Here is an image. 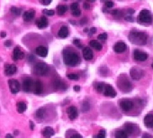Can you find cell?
<instances>
[{
  "mask_svg": "<svg viewBox=\"0 0 153 138\" xmlns=\"http://www.w3.org/2000/svg\"><path fill=\"white\" fill-rule=\"evenodd\" d=\"M32 87H33V81L31 79L27 78L23 80V90L25 91V92H29L31 89H32Z\"/></svg>",
  "mask_w": 153,
  "mask_h": 138,
  "instance_id": "9a60e30c",
  "label": "cell"
},
{
  "mask_svg": "<svg viewBox=\"0 0 153 138\" xmlns=\"http://www.w3.org/2000/svg\"><path fill=\"white\" fill-rule=\"evenodd\" d=\"M124 127V132L126 133L127 134H132L134 133V129H135V126L132 123H126L125 125L123 126Z\"/></svg>",
  "mask_w": 153,
  "mask_h": 138,
  "instance_id": "7402d4cb",
  "label": "cell"
},
{
  "mask_svg": "<svg viewBox=\"0 0 153 138\" xmlns=\"http://www.w3.org/2000/svg\"><path fill=\"white\" fill-rule=\"evenodd\" d=\"M71 15H72L73 16H79L81 15V10H80V9H77V10H75V11H72Z\"/></svg>",
  "mask_w": 153,
  "mask_h": 138,
  "instance_id": "f35d334b",
  "label": "cell"
},
{
  "mask_svg": "<svg viewBox=\"0 0 153 138\" xmlns=\"http://www.w3.org/2000/svg\"><path fill=\"white\" fill-rule=\"evenodd\" d=\"M13 57H14V60H15V61L22 60L24 57V53L20 49V47H16L15 48V50H14V52H13Z\"/></svg>",
  "mask_w": 153,
  "mask_h": 138,
  "instance_id": "4fadbf2b",
  "label": "cell"
},
{
  "mask_svg": "<svg viewBox=\"0 0 153 138\" xmlns=\"http://www.w3.org/2000/svg\"><path fill=\"white\" fill-rule=\"evenodd\" d=\"M16 109H17V112L20 113V114H23L26 111V109H27V106L25 103L23 102H18L16 104Z\"/></svg>",
  "mask_w": 153,
  "mask_h": 138,
  "instance_id": "d4e9b609",
  "label": "cell"
},
{
  "mask_svg": "<svg viewBox=\"0 0 153 138\" xmlns=\"http://www.w3.org/2000/svg\"><path fill=\"white\" fill-rule=\"evenodd\" d=\"M114 6V3L113 2H111V1H107L105 3V7L106 9H110V8H112Z\"/></svg>",
  "mask_w": 153,
  "mask_h": 138,
  "instance_id": "8d00e7d4",
  "label": "cell"
},
{
  "mask_svg": "<svg viewBox=\"0 0 153 138\" xmlns=\"http://www.w3.org/2000/svg\"><path fill=\"white\" fill-rule=\"evenodd\" d=\"M36 25L39 27L40 29L45 28V27L48 26V20L45 16H41L40 17L37 21H36Z\"/></svg>",
  "mask_w": 153,
  "mask_h": 138,
  "instance_id": "e0dca14e",
  "label": "cell"
},
{
  "mask_svg": "<svg viewBox=\"0 0 153 138\" xmlns=\"http://www.w3.org/2000/svg\"><path fill=\"white\" fill-rule=\"evenodd\" d=\"M11 13L14 14L15 16H20L21 13H22V10L18 7H16V6H12L11 7Z\"/></svg>",
  "mask_w": 153,
  "mask_h": 138,
  "instance_id": "4dcf8cb0",
  "label": "cell"
},
{
  "mask_svg": "<svg viewBox=\"0 0 153 138\" xmlns=\"http://www.w3.org/2000/svg\"><path fill=\"white\" fill-rule=\"evenodd\" d=\"M43 13L46 14L47 16H52L54 14H55V11L54 10H47V9H44L43 10Z\"/></svg>",
  "mask_w": 153,
  "mask_h": 138,
  "instance_id": "e575fe53",
  "label": "cell"
},
{
  "mask_svg": "<svg viewBox=\"0 0 153 138\" xmlns=\"http://www.w3.org/2000/svg\"><path fill=\"white\" fill-rule=\"evenodd\" d=\"M105 136H106L105 131V130H100L99 133L95 136V138H105Z\"/></svg>",
  "mask_w": 153,
  "mask_h": 138,
  "instance_id": "d6a6232c",
  "label": "cell"
},
{
  "mask_svg": "<svg viewBox=\"0 0 153 138\" xmlns=\"http://www.w3.org/2000/svg\"><path fill=\"white\" fill-rule=\"evenodd\" d=\"M15 134H18V131H15Z\"/></svg>",
  "mask_w": 153,
  "mask_h": 138,
  "instance_id": "6f0895ef",
  "label": "cell"
},
{
  "mask_svg": "<svg viewBox=\"0 0 153 138\" xmlns=\"http://www.w3.org/2000/svg\"><path fill=\"white\" fill-rule=\"evenodd\" d=\"M106 39H107V34H105V33H103L98 35V40H100V41H105Z\"/></svg>",
  "mask_w": 153,
  "mask_h": 138,
  "instance_id": "74e56055",
  "label": "cell"
},
{
  "mask_svg": "<svg viewBox=\"0 0 153 138\" xmlns=\"http://www.w3.org/2000/svg\"><path fill=\"white\" fill-rule=\"evenodd\" d=\"M12 44H13V42L11 40H7V41H6V42H5V46L6 47H10L12 45Z\"/></svg>",
  "mask_w": 153,
  "mask_h": 138,
  "instance_id": "60d3db41",
  "label": "cell"
},
{
  "mask_svg": "<svg viewBox=\"0 0 153 138\" xmlns=\"http://www.w3.org/2000/svg\"><path fill=\"white\" fill-rule=\"evenodd\" d=\"M51 3V0H49V1H43V0H41V4H43V5H44V6H48V5H50Z\"/></svg>",
  "mask_w": 153,
  "mask_h": 138,
  "instance_id": "ee69618b",
  "label": "cell"
},
{
  "mask_svg": "<svg viewBox=\"0 0 153 138\" xmlns=\"http://www.w3.org/2000/svg\"><path fill=\"white\" fill-rule=\"evenodd\" d=\"M68 78L71 80H78V76L77 74H68Z\"/></svg>",
  "mask_w": 153,
  "mask_h": 138,
  "instance_id": "d590c367",
  "label": "cell"
},
{
  "mask_svg": "<svg viewBox=\"0 0 153 138\" xmlns=\"http://www.w3.org/2000/svg\"><path fill=\"white\" fill-rule=\"evenodd\" d=\"M34 89H33V91H34V94L35 95H41V93L43 92V84L41 83V81H36L35 83H34Z\"/></svg>",
  "mask_w": 153,
  "mask_h": 138,
  "instance_id": "ffe728a7",
  "label": "cell"
},
{
  "mask_svg": "<svg viewBox=\"0 0 153 138\" xmlns=\"http://www.w3.org/2000/svg\"><path fill=\"white\" fill-rule=\"evenodd\" d=\"M89 32V29L88 28H85L84 29V33H88Z\"/></svg>",
  "mask_w": 153,
  "mask_h": 138,
  "instance_id": "11a10c76",
  "label": "cell"
},
{
  "mask_svg": "<svg viewBox=\"0 0 153 138\" xmlns=\"http://www.w3.org/2000/svg\"><path fill=\"white\" fill-rule=\"evenodd\" d=\"M90 46L91 47H93L95 50H96V51H101L102 50V44H99L98 42H97V41H95V40H92V41H90Z\"/></svg>",
  "mask_w": 153,
  "mask_h": 138,
  "instance_id": "484cf974",
  "label": "cell"
},
{
  "mask_svg": "<svg viewBox=\"0 0 153 138\" xmlns=\"http://www.w3.org/2000/svg\"><path fill=\"white\" fill-rule=\"evenodd\" d=\"M74 44H75V45L78 46V48H82V44H80V42H79L78 40H75V41H74Z\"/></svg>",
  "mask_w": 153,
  "mask_h": 138,
  "instance_id": "b9f144b4",
  "label": "cell"
},
{
  "mask_svg": "<svg viewBox=\"0 0 153 138\" xmlns=\"http://www.w3.org/2000/svg\"><path fill=\"white\" fill-rule=\"evenodd\" d=\"M60 89H67V85H66L65 83H63V82H61L60 86Z\"/></svg>",
  "mask_w": 153,
  "mask_h": 138,
  "instance_id": "7dc6e473",
  "label": "cell"
},
{
  "mask_svg": "<svg viewBox=\"0 0 153 138\" xmlns=\"http://www.w3.org/2000/svg\"><path fill=\"white\" fill-rule=\"evenodd\" d=\"M83 6H84L85 9H90V6H89V4L88 2H85L84 5H83Z\"/></svg>",
  "mask_w": 153,
  "mask_h": 138,
  "instance_id": "bcb514c9",
  "label": "cell"
},
{
  "mask_svg": "<svg viewBox=\"0 0 153 138\" xmlns=\"http://www.w3.org/2000/svg\"><path fill=\"white\" fill-rule=\"evenodd\" d=\"M30 127H31L32 130H33V127H34V126H33V121H30Z\"/></svg>",
  "mask_w": 153,
  "mask_h": 138,
  "instance_id": "816d5d0a",
  "label": "cell"
},
{
  "mask_svg": "<svg viewBox=\"0 0 153 138\" xmlns=\"http://www.w3.org/2000/svg\"><path fill=\"white\" fill-rule=\"evenodd\" d=\"M133 59L137 61H144L148 59V54L140 50H135L133 51Z\"/></svg>",
  "mask_w": 153,
  "mask_h": 138,
  "instance_id": "ba28073f",
  "label": "cell"
},
{
  "mask_svg": "<svg viewBox=\"0 0 153 138\" xmlns=\"http://www.w3.org/2000/svg\"><path fill=\"white\" fill-rule=\"evenodd\" d=\"M45 108L43 107H41L39 108L37 111H36V117L39 118V119H43L45 116Z\"/></svg>",
  "mask_w": 153,
  "mask_h": 138,
  "instance_id": "4316f807",
  "label": "cell"
},
{
  "mask_svg": "<svg viewBox=\"0 0 153 138\" xmlns=\"http://www.w3.org/2000/svg\"><path fill=\"white\" fill-rule=\"evenodd\" d=\"M63 61L68 66H76L80 62V58L77 53L65 50L63 51Z\"/></svg>",
  "mask_w": 153,
  "mask_h": 138,
  "instance_id": "7a4b0ae2",
  "label": "cell"
},
{
  "mask_svg": "<svg viewBox=\"0 0 153 138\" xmlns=\"http://www.w3.org/2000/svg\"><path fill=\"white\" fill-rule=\"evenodd\" d=\"M111 14H112V15H113L115 18H121V17L123 16L122 12L120 11V10H114V11L111 12Z\"/></svg>",
  "mask_w": 153,
  "mask_h": 138,
  "instance_id": "1f68e13d",
  "label": "cell"
},
{
  "mask_svg": "<svg viewBox=\"0 0 153 138\" xmlns=\"http://www.w3.org/2000/svg\"><path fill=\"white\" fill-rule=\"evenodd\" d=\"M17 71V68L14 64H6L5 65V74L6 76H12Z\"/></svg>",
  "mask_w": 153,
  "mask_h": 138,
  "instance_id": "8fae6325",
  "label": "cell"
},
{
  "mask_svg": "<svg viewBox=\"0 0 153 138\" xmlns=\"http://www.w3.org/2000/svg\"><path fill=\"white\" fill-rule=\"evenodd\" d=\"M151 67H152V69H153V62H152V64H151Z\"/></svg>",
  "mask_w": 153,
  "mask_h": 138,
  "instance_id": "680465c9",
  "label": "cell"
},
{
  "mask_svg": "<svg viewBox=\"0 0 153 138\" xmlns=\"http://www.w3.org/2000/svg\"><path fill=\"white\" fill-rule=\"evenodd\" d=\"M50 68L49 66L43 61L37 62L34 66H33V72L39 76H45L47 75V73L49 72Z\"/></svg>",
  "mask_w": 153,
  "mask_h": 138,
  "instance_id": "3957f363",
  "label": "cell"
},
{
  "mask_svg": "<svg viewBox=\"0 0 153 138\" xmlns=\"http://www.w3.org/2000/svg\"><path fill=\"white\" fill-rule=\"evenodd\" d=\"M54 130L51 128V127H46L44 129H43V136L44 137H46V138H50V137H51L52 135H54Z\"/></svg>",
  "mask_w": 153,
  "mask_h": 138,
  "instance_id": "603a6c76",
  "label": "cell"
},
{
  "mask_svg": "<svg viewBox=\"0 0 153 138\" xmlns=\"http://www.w3.org/2000/svg\"><path fill=\"white\" fill-rule=\"evenodd\" d=\"M6 138H14V136H13L12 134H7L6 135Z\"/></svg>",
  "mask_w": 153,
  "mask_h": 138,
  "instance_id": "db71d44e",
  "label": "cell"
},
{
  "mask_svg": "<svg viewBox=\"0 0 153 138\" xmlns=\"http://www.w3.org/2000/svg\"><path fill=\"white\" fill-rule=\"evenodd\" d=\"M144 125L148 128H152L153 127V115L152 114H148L144 117Z\"/></svg>",
  "mask_w": 153,
  "mask_h": 138,
  "instance_id": "ac0fdd59",
  "label": "cell"
},
{
  "mask_svg": "<svg viewBox=\"0 0 153 138\" xmlns=\"http://www.w3.org/2000/svg\"><path fill=\"white\" fill-rule=\"evenodd\" d=\"M83 57L85 58V60L87 61H90L93 58V51L90 48L88 47H85L83 49Z\"/></svg>",
  "mask_w": 153,
  "mask_h": 138,
  "instance_id": "44dd1931",
  "label": "cell"
},
{
  "mask_svg": "<svg viewBox=\"0 0 153 138\" xmlns=\"http://www.w3.org/2000/svg\"><path fill=\"white\" fill-rule=\"evenodd\" d=\"M103 93L105 96L109 97V98H115V97H116V91L114 89V88L112 86L108 85V84L105 85V89H104Z\"/></svg>",
  "mask_w": 153,
  "mask_h": 138,
  "instance_id": "30bf717a",
  "label": "cell"
},
{
  "mask_svg": "<svg viewBox=\"0 0 153 138\" xmlns=\"http://www.w3.org/2000/svg\"><path fill=\"white\" fill-rule=\"evenodd\" d=\"M74 89H75V91H79L80 90V87L79 86H75Z\"/></svg>",
  "mask_w": 153,
  "mask_h": 138,
  "instance_id": "f5cc1de1",
  "label": "cell"
},
{
  "mask_svg": "<svg viewBox=\"0 0 153 138\" xmlns=\"http://www.w3.org/2000/svg\"><path fill=\"white\" fill-rule=\"evenodd\" d=\"M115 138H128V134L123 130H118L115 133Z\"/></svg>",
  "mask_w": 153,
  "mask_h": 138,
  "instance_id": "f1b7e54d",
  "label": "cell"
},
{
  "mask_svg": "<svg viewBox=\"0 0 153 138\" xmlns=\"http://www.w3.org/2000/svg\"><path fill=\"white\" fill-rule=\"evenodd\" d=\"M69 22H70L72 24H76V23H75V21H69Z\"/></svg>",
  "mask_w": 153,
  "mask_h": 138,
  "instance_id": "9f6ffc18",
  "label": "cell"
},
{
  "mask_svg": "<svg viewBox=\"0 0 153 138\" xmlns=\"http://www.w3.org/2000/svg\"><path fill=\"white\" fill-rule=\"evenodd\" d=\"M130 74H131V77L132 79L134 80H140L143 75H144V72L142 70H141V69L139 68H132L131 72H130Z\"/></svg>",
  "mask_w": 153,
  "mask_h": 138,
  "instance_id": "52a82bcc",
  "label": "cell"
},
{
  "mask_svg": "<svg viewBox=\"0 0 153 138\" xmlns=\"http://www.w3.org/2000/svg\"><path fill=\"white\" fill-rule=\"evenodd\" d=\"M36 53L40 57L45 58L48 55V49L44 46H38L36 48Z\"/></svg>",
  "mask_w": 153,
  "mask_h": 138,
  "instance_id": "d6986e66",
  "label": "cell"
},
{
  "mask_svg": "<svg viewBox=\"0 0 153 138\" xmlns=\"http://www.w3.org/2000/svg\"><path fill=\"white\" fill-rule=\"evenodd\" d=\"M8 84H9V88H10V91L13 94H16L17 92H19L20 89H21V85L20 83L16 80V79H10L8 81Z\"/></svg>",
  "mask_w": 153,
  "mask_h": 138,
  "instance_id": "9c48e42d",
  "label": "cell"
},
{
  "mask_svg": "<svg viewBox=\"0 0 153 138\" xmlns=\"http://www.w3.org/2000/svg\"><path fill=\"white\" fill-rule=\"evenodd\" d=\"M68 34H69V32H68V28L67 26H61L60 27V31H59V36L60 37V38H66V37H68Z\"/></svg>",
  "mask_w": 153,
  "mask_h": 138,
  "instance_id": "cb8c5ba5",
  "label": "cell"
},
{
  "mask_svg": "<svg viewBox=\"0 0 153 138\" xmlns=\"http://www.w3.org/2000/svg\"><path fill=\"white\" fill-rule=\"evenodd\" d=\"M125 50H126V44H125V43L122 42V41L121 42L116 43L114 46V51L117 53H122Z\"/></svg>",
  "mask_w": 153,
  "mask_h": 138,
  "instance_id": "5bb4252c",
  "label": "cell"
},
{
  "mask_svg": "<svg viewBox=\"0 0 153 138\" xmlns=\"http://www.w3.org/2000/svg\"><path fill=\"white\" fill-rule=\"evenodd\" d=\"M147 34L143 32H139L137 30H132L129 34V40L134 44L144 45L147 43Z\"/></svg>",
  "mask_w": 153,
  "mask_h": 138,
  "instance_id": "6da1fadb",
  "label": "cell"
},
{
  "mask_svg": "<svg viewBox=\"0 0 153 138\" xmlns=\"http://www.w3.org/2000/svg\"><path fill=\"white\" fill-rule=\"evenodd\" d=\"M118 87L121 90L125 91V92H128L132 89V84L131 82L129 81V79L124 77V76H121L119 77L118 79Z\"/></svg>",
  "mask_w": 153,
  "mask_h": 138,
  "instance_id": "277c9868",
  "label": "cell"
},
{
  "mask_svg": "<svg viewBox=\"0 0 153 138\" xmlns=\"http://www.w3.org/2000/svg\"><path fill=\"white\" fill-rule=\"evenodd\" d=\"M142 138H152V136L150 134H144Z\"/></svg>",
  "mask_w": 153,
  "mask_h": 138,
  "instance_id": "681fc988",
  "label": "cell"
},
{
  "mask_svg": "<svg viewBox=\"0 0 153 138\" xmlns=\"http://www.w3.org/2000/svg\"><path fill=\"white\" fill-rule=\"evenodd\" d=\"M138 21L140 23H143V24H150L152 21L150 12L147 9L142 10L138 16Z\"/></svg>",
  "mask_w": 153,
  "mask_h": 138,
  "instance_id": "5b68a950",
  "label": "cell"
},
{
  "mask_svg": "<svg viewBox=\"0 0 153 138\" xmlns=\"http://www.w3.org/2000/svg\"><path fill=\"white\" fill-rule=\"evenodd\" d=\"M34 15H35V11L34 10H27L25 11L23 14V18L24 21L26 22H29L31 21L33 17H34Z\"/></svg>",
  "mask_w": 153,
  "mask_h": 138,
  "instance_id": "2e32d148",
  "label": "cell"
},
{
  "mask_svg": "<svg viewBox=\"0 0 153 138\" xmlns=\"http://www.w3.org/2000/svg\"><path fill=\"white\" fill-rule=\"evenodd\" d=\"M70 9H71L72 11H75V10L78 9V3H72V4L70 5Z\"/></svg>",
  "mask_w": 153,
  "mask_h": 138,
  "instance_id": "ab89813d",
  "label": "cell"
},
{
  "mask_svg": "<svg viewBox=\"0 0 153 138\" xmlns=\"http://www.w3.org/2000/svg\"><path fill=\"white\" fill-rule=\"evenodd\" d=\"M70 138H83V137H82V135L79 134H73Z\"/></svg>",
  "mask_w": 153,
  "mask_h": 138,
  "instance_id": "f6af8a7d",
  "label": "cell"
},
{
  "mask_svg": "<svg viewBox=\"0 0 153 138\" xmlns=\"http://www.w3.org/2000/svg\"><path fill=\"white\" fill-rule=\"evenodd\" d=\"M6 36V34L5 32H0V37L1 38H5Z\"/></svg>",
  "mask_w": 153,
  "mask_h": 138,
  "instance_id": "f907efd6",
  "label": "cell"
},
{
  "mask_svg": "<svg viewBox=\"0 0 153 138\" xmlns=\"http://www.w3.org/2000/svg\"><path fill=\"white\" fill-rule=\"evenodd\" d=\"M95 33H96V28H95V27H92V28L89 29V34L91 35L94 34H95Z\"/></svg>",
  "mask_w": 153,
  "mask_h": 138,
  "instance_id": "7bdbcfd3",
  "label": "cell"
},
{
  "mask_svg": "<svg viewBox=\"0 0 153 138\" xmlns=\"http://www.w3.org/2000/svg\"><path fill=\"white\" fill-rule=\"evenodd\" d=\"M105 83L103 82H97V83H95V89L98 91V92H103L104 89H105Z\"/></svg>",
  "mask_w": 153,
  "mask_h": 138,
  "instance_id": "f546056e",
  "label": "cell"
},
{
  "mask_svg": "<svg viewBox=\"0 0 153 138\" xmlns=\"http://www.w3.org/2000/svg\"><path fill=\"white\" fill-rule=\"evenodd\" d=\"M82 108H83L82 111H84V112H86V111H88V110H89V103L88 101H85L84 104H83V107Z\"/></svg>",
  "mask_w": 153,
  "mask_h": 138,
  "instance_id": "836d02e7",
  "label": "cell"
},
{
  "mask_svg": "<svg viewBox=\"0 0 153 138\" xmlns=\"http://www.w3.org/2000/svg\"><path fill=\"white\" fill-rule=\"evenodd\" d=\"M68 10V6H64V5H60L57 6V12L60 16H62L64 13H66Z\"/></svg>",
  "mask_w": 153,
  "mask_h": 138,
  "instance_id": "83f0119b",
  "label": "cell"
},
{
  "mask_svg": "<svg viewBox=\"0 0 153 138\" xmlns=\"http://www.w3.org/2000/svg\"><path fill=\"white\" fill-rule=\"evenodd\" d=\"M28 58H29V61H35V58H34V56H33V55H29V56H28Z\"/></svg>",
  "mask_w": 153,
  "mask_h": 138,
  "instance_id": "c3c4849f",
  "label": "cell"
},
{
  "mask_svg": "<svg viewBox=\"0 0 153 138\" xmlns=\"http://www.w3.org/2000/svg\"><path fill=\"white\" fill-rule=\"evenodd\" d=\"M78 108L76 107H69L68 108V118L70 120H75L78 117Z\"/></svg>",
  "mask_w": 153,
  "mask_h": 138,
  "instance_id": "7c38bea8",
  "label": "cell"
},
{
  "mask_svg": "<svg viewBox=\"0 0 153 138\" xmlns=\"http://www.w3.org/2000/svg\"><path fill=\"white\" fill-rule=\"evenodd\" d=\"M120 107L122 109V111L124 112H128L132 108L133 103L131 99H123L122 100H120Z\"/></svg>",
  "mask_w": 153,
  "mask_h": 138,
  "instance_id": "8992f818",
  "label": "cell"
}]
</instances>
